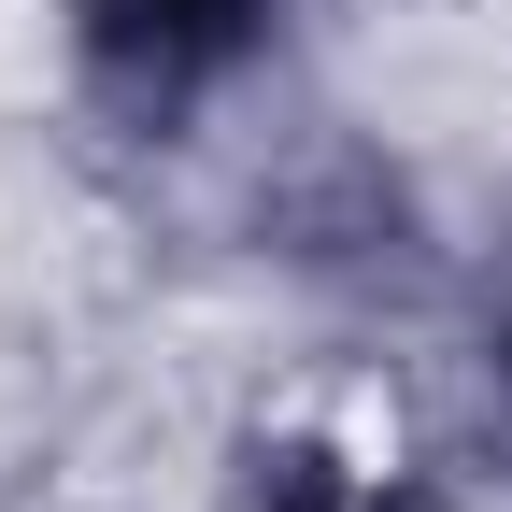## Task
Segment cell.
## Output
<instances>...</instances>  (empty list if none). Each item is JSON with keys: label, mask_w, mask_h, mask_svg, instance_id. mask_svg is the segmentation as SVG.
I'll list each match as a JSON object with an SVG mask.
<instances>
[{"label": "cell", "mask_w": 512, "mask_h": 512, "mask_svg": "<svg viewBox=\"0 0 512 512\" xmlns=\"http://www.w3.org/2000/svg\"><path fill=\"white\" fill-rule=\"evenodd\" d=\"M271 29H285V0H72V57H86L114 100H143V114L200 100Z\"/></svg>", "instance_id": "1"}]
</instances>
